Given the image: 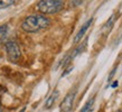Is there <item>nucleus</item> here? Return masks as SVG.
I'll return each instance as SVG.
<instances>
[{
    "label": "nucleus",
    "mask_w": 122,
    "mask_h": 112,
    "mask_svg": "<svg viewBox=\"0 0 122 112\" xmlns=\"http://www.w3.org/2000/svg\"><path fill=\"white\" fill-rule=\"evenodd\" d=\"M36 8L44 15L56 14L64 8V0H41Z\"/></svg>",
    "instance_id": "obj_2"
},
{
    "label": "nucleus",
    "mask_w": 122,
    "mask_h": 112,
    "mask_svg": "<svg viewBox=\"0 0 122 112\" xmlns=\"http://www.w3.org/2000/svg\"><path fill=\"white\" fill-rule=\"evenodd\" d=\"M8 35H9V26L8 25L0 26V45L4 44L7 41Z\"/></svg>",
    "instance_id": "obj_7"
},
{
    "label": "nucleus",
    "mask_w": 122,
    "mask_h": 112,
    "mask_svg": "<svg viewBox=\"0 0 122 112\" xmlns=\"http://www.w3.org/2000/svg\"><path fill=\"white\" fill-rule=\"evenodd\" d=\"M51 25V19L44 15H30L24 19L21 28L26 33H37Z\"/></svg>",
    "instance_id": "obj_1"
},
{
    "label": "nucleus",
    "mask_w": 122,
    "mask_h": 112,
    "mask_svg": "<svg viewBox=\"0 0 122 112\" xmlns=\"http://www.w3.org/2000/svg\"><path fill=\"white\" fill-rule=\"evenodd\" d=\"M19 0H0V9H6L11 6H14Z\"/></svg>",
    "instance_id": "obj_8"
},
{
    "label": "nucleus",
    "mask_w": 122,
    "mask_h": 112,
    "mask_svg": "<svg viewBox=\"0 0 122 112\" xmlns=\"http://www.w3.org/2000/svg\"><path fill=\"white\" fill-rule=\"evenodd\" d=\"M92 22H93V18H91V19H89V20H87V21L85 22L84 25L81 27V29L78 30V33L76 34V36L74 37V43H78V41L83 38L84 34L86 33V30L89 29V27L91 26V24H92Z\"/></svg>",
    "instance_id": "obj_5"
},
{
    "label": "nucleus",
    "mask_w": 122,
    "mask_h": 112,
    "mask_svg": "<svg viewBox=\"0 0 122 112\" xmlns=\"http://www.w3.org/2000/svg\"><path fill=\"white\" fill-rule=\"evenodd\" d=\"M93 103H94V99H91V100H89L87 102H86V104L83 107V109H82L80 112H90V110H91V108H92Z\"/></svg>",
    "instance_id": "obj_9"
},
{
    "label": "nucleus",
    "mask_w": 122,
    "mask_h": 112,
    "mask_svg": "<svg viewBox=\"0 0 122 112\" xmlns=\"http://www.w3.org/2000/svg\"><path fill=\"white\" fill-rule=\"evenodd\" d=\"M117 85H118V82H114L113 84H112V87H115Z\"/></svg>",
    "instance_id": "obj_12"
},
{
    "label": "nucleus",
    "mask_w": 122,
    "mask_h": 112,
    "mask_svg": "<svg viewBox=\"0 0 122 112\" xmlns=\"http://www.w3.org/2000/svg\"><path fill=\"white\" fill-rule=\"evenodd\" d=\"M117 112H122V110H118V111H117Z\"/></svg>",
    "instance_id": "obj_15"
},
{
    "label": "nucleus",
    "mask_w": 122,
    "mask_h": 112,
    "mask_svg": "<svg viewBox=\"0 0 122 112\" xmlns=\"http://www.w3.org/2000/svg\"><path fill=\"white\" fill-rule=\"evenodd\" d=\"M58 94H59V92L57 91V90H55L54 92H53L49 97H48V99L46 100V102H45V108L46 109H49V108H52L53 107V104L55 103V101H56V99L58 97Z\"/></svg>",
    "instance_id": "obj_6"
},
{
    "label": "nucleus",
    "mask_w": 122,
    "mask_h": 112,
    "mask_svg": "<svg viewBox=\"0 0 122 112\" xmlns=\"http://www.w3.org/2000/svg\"><path fill=\"white\" fill-rule=\"evenodd\" d=\"M0 112H2V108H1V105H0Z\"/></svg>",
    "instance_id": "obj_14"
},
{
    "label": "nucleus",
    "mask_w": 122,
    "mask_h": 112,
    "mask_svg": "<svg viewBox=\"0 0 122 112\" xmlns=\"http://www.w3.org/2000/svg\"><path fill=\"white\" fill-rule=\"evenodd\" d=\"M76 95V91H72L71 93H68L66 97H64V100L62 101V103L59 105V110L61 112H70L73 108V103H74V99Z\"/></svg>",
    "instance_id": "obj_4"
},
{
    "label": "nucleus",
    "mask_w": 122,
    "mask_h": 112,
    "mask_svg": "<svg viewBox=\"0 0 122 112\" xmlns=\"http://www.w3.org/2000/svg\"><path fill=\"white\" fill-rule=\"evenodd\" d=\"M25 110H26V108H22V109H21V111H20V112H25Z\"/></svg>",
    "instance_id": "obj_13"
},
{
    "label": "nucleus",
    "mask_w": 122,
    "mask_h": 112,
    "mask_svg": "<svg viewBox=\"0 0 122 112\" xmlns=\"http://www.w3.org/2000/svg\"><path fill=\"white\" fill-rule=\"evenodd\" d=\"M5 48H6V52H7V56L8 60L12 62V63H17L18 60L21 56V52H20V47L18 46V44L16 41H7L5 44Z\"/></svg>",
    "instance_id": "obj_3"
},
{
    "label": "nucleus",
    "mask_w": 122,
    "mask_h": 112,
    "mask_svg": "<svg viewBox=\"0 0 122 112\" xmlns=\"http://www.w3.org/2000/svg\"><path fill=\"white\" fill-rule=\"evenodd\" d=\"M114 19H115V16L113 15V16L111 17V18H110V20H109V21H107V24H105L104 28H105V29H107V28H111V27H112V24H113V21H114Z\"/></svg>",
    "instance_id": "obj_10"
},
{
    "label": "nucleus",
    "mask_w": 122,
    "mask_h": 112,
    "mask_svg": "<svg viewBox=\"0 0 122 112\" xmlns=\"http://www.w3.org/2000/svg\"><path fill=\"white\" fill-rule=\"evenodd\" d=\"M82 2H83V0H73V1H72V5H73L74 7H77L78 5H81Z\"/></svg>",
    "instance_id": "obj_11"
}]
</instances>
